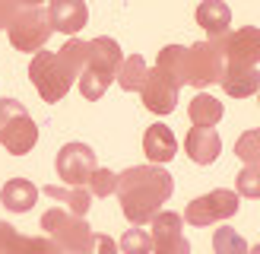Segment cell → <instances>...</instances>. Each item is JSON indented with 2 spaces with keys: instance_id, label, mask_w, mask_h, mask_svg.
<instances>
[{
  "instance_id": "obj_20",
  "label": "cell",
  "mask_w": 260,
  "mask_h": 254,
  "mask_svg": "<svg viewBox=\"0 0 260 254\" xmlns=\"http://www.w3.org/2000/svg\"><path fill=\"white\" fill-rule=\"evenodd\" d=\"M187 114H190L193 127H213V124L222 121V102L213 99V96H206V92H200V96L190 99Z\"/></svg>"
},
{
  "instance_id": "obj_3",
  "label": "cell",
  "mask_w": 260,
  "mask_h": 254,
  "mask_svg": "<svg viewBox=\"0 0 260 254\" xmlns=\"http://www.w3.org/2000/svg\"><path fill=\"white\" fill-rule=\"evenodd\" d=\"M29 80L45 102H60L70 92V86L76 83V76L60 64L57 51L54 54H51V51H35V57L29 64Z\"/></svg>"
},
{
  "instance_id": "obj_13",
  "label": "cell",
  "mask_w": 260,
  "mask_h": 254,
  "mask_svg": "<svg viewBox=\"0 0 260 254\" xmlns=\"http://www.w3.org/2000/svg\"><path fill=\"white\" fill-rule=\"evenodd\" d=\"M48 16H51V29L54 32L76 35L89 22V7H86V0H51Z\"/></svg>"
},
{
  "instance_id": "obj_5",
  "label": "cell",
  "mask_w": 260,
  "mask_h": 254,
  "mask_svg": "<svg viewBox=\"0 0 260 254\" xmlns=\"http://www.w3.org/2000/svg\"><path fill=\"white\" fill-rule=\"evenodd\" d=\"M7 32H10L13 48H19V51H42L54 29H51L48 10L32 7V10H19L16 16H13V22L7 25Z\"/></svg>"
},
{
  "instance_id": "obj_35",
  "label": "cell",
  "mask_w": 260,
  "mask_h": 254,
  "mask_svg": "<svg viewBox=\"0 0 260 254\" xmlns=\"http://www.w3.org/2000/svg\"><path fill=\"white\" fill-rule=\"evenodd\" d=\"M248 254H260V245H254V251H248Z\"/></svg>"
},
{
  "instance_id": "obj_34",
  "label": "cell",
  "mask_w": 260,
  "mask_h": 254,
  "mask_svg": "<svg viewBox=\"0 0 260 254\" xmlns=\"http://www.w3.org/2000/svg\"><path fill=\"white\" fill-rule=\"evenodd\" d=\"M16 4H19V10H32V7H42L45 0H16Z\"/></svg>"
},
{
  "instance_id": "obj_7",
  "label": "cell",
  "mask_w": 260,
  "mask_h": 254,
  "mask_svg": "<svg viewBox=\"0 0 260 254\" xmlns=\"http://www.w3.org/2000/svg\"><path fill=\"white\" fill-rule=\"evenodd\" d=\"M213 45L219 48L222 64H229V67H257V60H260V29L257 25L225 32V35L213 38Z\"/></svg>"
},
{
  "instance_id": "obj_29",
  "label": "cell",
  "mask_w": 260,
  "mask_h": 254,
  "mask_svg": "<svg viewBox=\"0 0 260 254\" xmlns=\"http://www.w3.org/2000/svg\"><path fill=\"white\" fill-rule=\"evenodd\" d=\"M111 83L105 80V76H99V73H92V70H83L80 73V92L89 99V102H95V99H102V96H105V89H108Z\"/></svg>"
},
{
  "instance_id": "obj_12",
  "label": "cell",
  "mask_w": 260,
  "mask_h": 254,
  "mask_svg": "<svg viewBox=\"0 0 260 254\" xmlns=\"http://www.w3.org/2000/svg\"><path fill=\"white\" fill-rule=\"evenodd\" d=\"M121 60H124V54H121V45L114 42V38L99 35V38L89 42V60H86V67L92 70V73H99V76H105L108 83L118 76Z\"/></svg>"
},
{
  "instance_id": "obj_22",
  "label": "cell",
  "mask_w": 260,
  "mask_h": 254,
  "mask_svg": "<svg viewBox=\"0 0 260 254\" xmlns=\"http://www.w3.org/2000/svg\"><path fill=\"white\" fill-rule=\"evenodd\" d=\"M146 76H149V67H146V60H143L140 54H130L121 60V70H118V86L124 89V92H140L143 83H146Z\"/></svg>"
},
{
  "instance_id": "obj_1",
  "label": "cell",
  "mask_w": 260,
  "mask_h": 254,
  "mask_svg": "<svg viewBox=\"0 0 260 254\" xmlns=\"http://www.w3.org/2000/svg\"><path fill=\"white\" fill-rule=\"evenodd\" d=\"M118 197H121V210L134 226L149 223L159 207L172 197L175 190V178L168 175L162 165H130L127 172L118 175Z\"/></svg>"
},
{
  "instance_id": "obj_21",
  "label": "cell",
  "mask_w": 260,
  "mask_h": 254,
  "mask_svg": "<svg viewBox=\"0 0 260 254\" xmlns=\"http://www.w3.org/2000/svg\"><path fill=\"white\" fill-rule=\"evenodd\" d=\"M184 51L187 48H181V45H165L159 51V57H155V70H162L175 86L187 83V76H184Z\"/></svg>"
},
{
  "instance_id": "obj_2",
  "label": "cell",
  "mask_w": 260,
  "mask_h": 254,
  "mask_svg": "<svg viewBox=\"0 0 260 254\" xmlns=\"http://www.w3.org/2000/svg\"><path fill=\"white\" fill-rule=\"evenodd\" d=\"M38 143V127L32 114L16 99H0V146L10 156H25Z\"/></svg>"
},
{
  "instance_id": "obj_26",
  "label": "cell",
  "mask_w": 260,
  "mask_h": 254,
  "mask_svg": "<svg viewBox=\"0 0 260 254\" xmlns=\"http://www.w3.org/2000/svg\"><path fill=\"white\" fill-rule=\"evenodd\" d=\"M235 156L244 159V165H260V127L244 131L235 143Z\"/></svg>"
},
{
  "instance_id": "obj_6",
  "label": "cell",
  "mask_w": 260,
  "mask_h": 254,
  "mask_svg": "<svg viewBox=\"0 0 260 254\" xmlns=\"http://www.w3.org/2000/svg\"><path fill=\"white\" fill-rule=\"evenodd\" d=\"M235 213H238V194L229 190V187H219V190H210V194L190 200L187 210H184V219L190 226L203 229V226L222 223V219H229V216H235Z\"/></svg>"
},
{
  "instance_id": "obj_18",
  "label": "cell",
  "mask_w": 260,
  "mask_h": 254,
  "mask_svg": "<svg viewBox=\"0 0 260 254\" xmlns=\"http://www.w3.org/2000/svg\"><path fill=\"white\" fill-rule=\"evenodd\" d=\"M197 22L206 29L210 38H219V35H225L229 25H232V10L222 0H203L197 7Z\"/></svg>"
},
{
  "instance_id": "obj_15",
  "label": "cell",
  "mask_w": 260,
  "mask_h": 254,
  "mask_svg": "<svg viewBox=\"0 0 260 254\" xmlns=\"http://www.w3.org/2000/svg\"><path fill=\"white\" fill-rule=\"evenodd\" d=\"M184 152L197 162V165H213L222 152V140L213 127H193L184 140Z\"/></svg>"
},
{
  "instance_id": "obj_4",
  "label": "cell",
  "mask_w": 260,
  "mask_h": 254,
  "mask_svg": "<svg viewBox=\"0 0 260 254\" xmlns=\"http://www.w3.org/2000/svg\"><path fill=\"white\" fill-rule=\"evenodd\" d=\"M42 229L63 248V254H86L89 241H92V229L86 226L83 216H73L70 210L60 207H51L42 216Z\"/></svg>"
},
{
  "instance_id": "obj_31",
  "label": "cell",
  "mask_w": 260,
  "mask_h": 254,
  "mask_svg": "<svg viewBox=\"0 0 260 254\" xmlns=\"http://www.w3.org/2000/svg\"><path fill=\"white\" fill-rule=\"evenodd\" d=\"M86 254H118V241H114L111 235H105V232H92V241H89V248H86Z\"/></svg>"
},
{
  "instance_id": "obj_25",
  "label": "cell",
  "mask_w": 260,
  "mask_h": 254,
  "mask_svg": "<svg viewBox=\"0 0 260 254\" xmlns=\"http://www.w3.org/2000/svg\"><path fill=\"white\" fill-rule=\"evenodd\" d=\"M213 251L216 254H248L251 248H248V241H244L235 229L222 226V229H216V235H213Z\"/></svg>"
},
{
  "instance_id": "obj_17",
  "label": "cell",
  "mask_w": 260,
  "mask_h": 254,
  "mask_svg": "<svg viewBox=\"0 0 260 254\" xmlns=\"http://www.w3.org/2000/svg\"><path fill=\"white\" fill-rule=\"evenodd\" d=\"M38 200V187L29 178H10V181L0 187V203L10 213H29Z\"/></svg>"
},
{
  "instance_id": "obj_11",
  "label": "cell",
  "mask_w": 260,
  "mask_h": 254,
  "mask_svg": "<svg viewBox=\"0 0 260 254\" xmlns=\"http://www.w3.org/2000/svg\"><path fill=\"white\" fill-rule=\"evenodd\" d=\"M178 92H181V86H175L162 70H149L146 76V83H143L140 89V96H143V105H146L152 114H172L175 105H178Z\"/></svg>"
},
{
  "instance_id": "obj_9",
  "label": "cell",
  "mask_w": 260,
  "mask_h": 254,
  "mask_svg": "<svg viewBox=\"0 0 260 254\" xmlns=\"http://www.w3.org/2000/svg\"><path fill=\"white\" fill-rule=\"evenodd\" d=\"M95 169H99L95 152L89 149L86 143H67V146H60V152H57V175L63 178V184L83 187V184H89V178H92Z\"/></svg>"
},
{
  "instance_id": "obj_19",
  "label": "cell",
  "mask_w": 260,
  "mask_h": 254,
  "mask_svg": "<svg viewBox=\"0 0 260 254\" xmlns=\"http://www.w3.org/2000/svg\"><path fill=\"white\" fill-rule=\"evenodd\" d=\"M45 194H48L51 200H60L73 216H86L89 207H92V194H89L86 187H70V184H67V187H57V184H48Z\"/></svg>"
},
{
  "instance_id": "obj_30",
  "label": "cell",
  "mask_w": 260,
  "mask_h": 254,
  "mask_svg": "<svg viewBox=\"0 0 260 254\" xmlns=\"http://www.w3.org/2000/svg\"><path fill=\"white\" fill-rule=\"evenodd\" d=\"M114 187H118V175L111 169H95L92 178H89V194H95V197H108Z\"/></svg>"
},
{
  "instance_id": "obj_32",
  "label": "cell",
  "mask_w": 260,
  "mask_h": 254,
  "mask_svg": "<svg viewBox=\"0 0 260 254\" xmlns=\"http://www.w3.org/2000/svg\"><path fill=\"white\" fill-rule=\"evenodd\" d=\"M16 13H19V4H16V0H0V29H7Z\"/></svg>"
},
{
  "instance_id": "obj_23",
  "label": "cell",
  "mask_w": 260,
  "mask_h": 254,
  "mask_svg": "<svg viewBox=\"0 0 260 254\" xmlns=\"http://www.w3.org/2000/svg\"><path fill=\"white\" fill-rule=\"evenodd\" d=\"M7 254H63V248L51 235H19L16 232Z\"/></svg>"
},
{
  "instance_id": "obj_14",
  "label": "cell",
  "mask_w": 260,
  "mask_h": 254,
  "mask_svg": "<svg viewBox=\"0 0 260 254\" xmlns=\"http://www.w3.org/2000/svg\"><path fill=\"white\" fill-rule=\"evenodd\" d=\"M143 152H146V159L152 165H165L178 156V140L172 134V127L168 124H152L146 127V134H143Z\"/></svg>"
},
{
  "instance_id": "obj_27",
  "label": "cell",
  "mask_w": 260,
  "mask_h": 254,
  "mask_svg": "<svg viewBox=\"0 0 260 254\" xmlns=\"http://www.w3.org/2000/svg\"><path fill=\"white\" fill-rule=\"evenodd\" d=\"M118 248L124 254H149L152 251V235L146 232V229H124Z\"/></svg>"
},
{
  "instance_id": "obj_33",
  "label": "cell",
  "mask_w": 260,
  "mask_h": 254,
  "mask_svg": "<svg viewBox=\"0 0 260 254\" xmlns=\"http://www.w3.org/2000/svg\"><path fill=\"white\" fill-rule=\"evenodd\" d=\"M16 238V229H13L10 223H0V254L10 251V241Z\"/></svg>"
},
{
  "instance_id": "obj_24",
  "label": "cell",
  "mask_w": 260,
  "mask_h": 254,
  "mask_svg": "<svg viewBox=\"0 0 260 254\" xmlns=\"http://www.w3.org/2000/svg\"><path fill=\"white\" fill-rule=\"evenodd\" d=\"M57 57H60V64H63V67H67L73 76H80V73L86 70V60H89V42L70 38V42L57 51Z\"/></svg>"
},
{
  "instance_id": "obj_8",
  "label": "cell",
  "mask_w": 260,
  "mask_h": 254,
  "mask_svg": "<svg viewBox=\"0 0 260 254\" xmlns=\"http://www.w3.org/2000/svg\"><path fill=\"white\" fill-rule=\"evenodd\" d=\"M222 67H225L222 54H219V48L213 42H197L184 51V76H187V83L197 86V89L219 83Z\"/></svg>"
},
{
  "instance_id": "obj_36",
  "label": "cell",
  "mask_w": 260,
  "mask_h": 254,
  "mask_svg": "<svg viewBox=\"0 0 260 254\" xmlns=\"http://www.w3.org/2000/svg\"><path fill=\"white\" fill-rule=\"evenodd\" d=\"M257 92H260V89H257Z\"/></svg>"
},
{
  "instance_id": "obj_16",
  "label": "cell",
  "mask_w": 260,
  "mask_h": 254,
  "mask_svg": "<svg viewBox=\"0 0 260 254\" xmlns=\"http://www.w3.org/2000/svg\"><path fill=\"white\" fill-rule=\"evenodd\" d=\"M219 86L225 89L232 99H251L260 89V73L257 67H222V76H219Z\"/></svg>"
},
{
  "instance_id": "obj_10",
  "label": "cell",
  "mask_w": 260,
  "mask_h": 254,
  "mask_svg": "<svg viewBox=\"0 0 260 254\" xmlns=\"http://www.w3.org/2000/svg\"><path fill=\"white\" fill-rule=\"evenodd\" d=\"M152 251L155 254H190L187 238L181 235V216L172 210H159L152 216Z\"/></svg>"
},
{
  "instance_id": "obj_28",
  "label": "cell",
  "mask_w": 260,
  "mask_h": 254,
  "mask_svg": "<svg viewBox=\"0 0 260 254\" xmlns=\"http://www.w3.org/2000/svg\"><path fill=\"white\" fill-rule=\"evenodd\" d=\"M235 194L238 197H251V200H257L260 197V165H244V169L238 172V178H235Z\"/></svg>"
}]
</instances>
